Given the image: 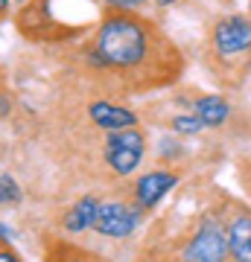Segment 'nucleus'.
I'll list each match as a JSON object with an SVG mask.
<instances>
[{
    "label": "nucleus",
    "instance_id": "nucleus-1",
    "mask_svg": "<svg viewBox=\"0 0 251 262\" xmlns=\"http://www.w3.org/2000/svg\"><path fill=\"white\" fill-rule=\"evenodd\" d=\"M149 56V32L131 15H111L100 24L93 44V64L105 70H138Z\"/></svg>",
    "mask_w": 251,
    "mask_h": 262
},
{
    "label": "nucleus",
    "instance_id": "nucleus-2",
    "mask_svg": "<svg viewBox=\"0 0 251 262\" xmlns=\"http://www.w3.org/2000/svg\"><path fill=\"white\" fill-rule=\"evenodd\" d=\"M143 134L138 128H120L111 131L105 140V160L117 175H131L138 163L143 160Z\"/></svg>",
    "mask_w": 251,
    "mask_h": 262
},
{
    "label": "nucleus",
    "instance_id": "nucleus-3",
    "mask_svg": "<svg viewBox=\"0 0 251 262\" xmlns=\"http://www.w3.org/2000/svg\"><path fill=\"white\" fill-rule=\"evenodd\" d=\"M210 41L219 56H240L251 50V20L245 15H228V18L216 20Z\"/></svg>",
    "mask_w": 251,
    "mask_h": 262
},
{
    "label": "nucleus",
    "instance_id": "nucleus-4",
    "mask_svg": "<svg viewBox=\"0 0 251 262\" xmlns=\"http://www.w3.org/2000/svg\"><path fill=\"white\" fill-rule=\"evenodd\" d=\"M228 253H231L228 236L216 225H205L184 248V259L187 262H225Z\"/></svg>",
    "mask_w": 251,
    "mask_h": 262
},
{
    "label": "nucleus",
    "instance_id": "nucleus-5",
    "mask_svg": "<svg viewBox=\"0 0 251 262\" xmlns=\"http://www.w3.org/2000/svg\"><path fill=\"white\" fill-rule=\"evenodd\" d=\"M138 225V213L129 210L126 204L120 201H103L100 204V213H96V222L93 227L100 230L103 236H114V239H123V236H129Z\"/></svg>",
    "mask_w": 251,
    "mask_h": 262
},
{
    "label": "nucleus",
    "instance_id": "nucleus-6",
    "mask_svg": "<svg viewBox=\"0 0 251 262\" xmlns=\"http://www.w3.org/2000/svg\"><path fill=\"white\" fill-rule=\"evenodd\" d=\"M176 184H178L176 172H146V175L138 181L134 195H138V201L143 207H152V204H158Z\"/></svg>",
    "mask_w": 251,
    "mask_h": 262
},
{
    "label": "nucleus",
    "instance_id": "nucleus-7",
    "mask_svg": "<svg viewBox=\"0 0 251 262\" xmlns=\"http://www.w3.org/2000/svg\"><path fill=\"white\" fill-rule=\"evenodd\" d=\"M88 111H91V120L105 131H120V128H134L138 125V117L129 108H120V105H111V102H93Z\"/></svg>",
    "mask_w": 251,
    "mask_h": 262
},
{
    "label": "nucleus",
    "instance_id": "nucleus-8",
    "mask_svg": "<svg viewBox=\"0 0 251 262\" xmlns=\"http://www.w3.org/2000/svg\"><path fill=\"white\" fill-rule=\"evenodd\" d=\"M231 256L237 262H251V219H237L228 230Z\"/></svg>",
    "mask_w": 251,
    "mask_h": 262
},
{
    "label": "nucleus",
    "instance_id": "nucleus-9",
    "mask_svg": "<svg viewBox=\"0 0 251 262\" xmlns=\"http://www.w3.org/2000/svg\"><path fill=\"white\" fill-rule=\"evenodd\" d=\"M96 213H100V201L96 198H82L79 204L70 207V213L65 215V227L67 230H85V227H93L96 222Z\"/></svg>",
    "mask_w": 251,
    "mask_h": 262
},
{
    "label": "nucleus",
    "instance_id": "nucleus-10",
    "mask_svg": "<svg viewBox=\"0 0 251 262\" xmlns=\"http://www.w3.org/2000/svg\"><path fill=\"white\" fill-rule=\"evenodd\" d=\"M196 117L202 120V125H222L228 120V102L222 96H202L196 102Z\"/></svg>",
    "mask_w": 251,
    "mask_h": 262
},
{
    "label": "nucleus",
    "instance_id": "nucleus-11",
    "mask_svg": "<svg viewBox=\"0 0 251 262\" xmlns=\"http://www.w3.org/2000/svg\"><path fill=\"white\" fill-rule=\"evenodd\" d=\"M0 187H3V204H18L21 201V189H18V184L12 181V175H3V178H0Z\"/></svg>",
    "mask_w": 251,
    "mask_h": 262
},
{
    "label": "nucleus",
    "instance_id": "nucleus-12",
    "mask_svg": "<svg viewBox=\"0 0 251 262\" xmlns=\"http://www.w3.org/2000/svg\"><path fill=\"white\" fill-rule=\"evenodd\" d=\"M172 128L176 131H181V134H196V131H202V120L199 117H176L172 120Z\"/></svg>",
    "mask_w": 251,
    "mask_h": 262
},
{
    "label": "nucleus",
    "instance_id": "nucleus-13",
    "mask_svg": "<svg viewBox=\"0 0 251 262\" xmlns=\"http://www.w3.org/2000/svg\"><path fill=\"white\" fill-rule=\"evenodd\" d=\"M108 6H114V9H123V12H129V9H138V6H143L146 0H105Z\"/></svg>",
    "mask_w": 251,
    "mask_h": 262
},
{
    "label": "nucleus",
    "instance_id": "nucleus-14",
    "mask_svg": "<svg viewBox=\"0 0 251 262\" xmlns=\"http://www.w3.org/2000/svg\"><path fill=\"white\" fill-rule=\"evenodd\" d=\"M0 262H18V256H15L12 251H3L0 253Z\"/></svg>",
    "mask_w": 251,
    "mask_h": 262
},
{
    "label": "nucleus",
    "instance_id": "nucleus-15",
    "mask_svg": "<svg viewBox=\"0 0 251 262\" xmlns=\"http://www.w3.org/2000/svg\"><path fill=\"white\" fill-rule=\"evenodd\" d=\"M0 6H3V12H9V0H0Z\"/></svg>",
    "mask_w": 251,
    "mask_h": 262
},
{
    "label": "nucleus",
    "instance_id": "nucleus-16",
    "mask_svg": "<svg viewBox=\"0 0 251 262\" xmlns=\"http://www.w3.org/2000/svg\"><path fill=\"white\" fill-rule=\"evenodd\" d=\"M248 15H251V0H248Z\"/></svg>",
    "mask_w": 251,
    "mask_h": 262
}]
</instances>
